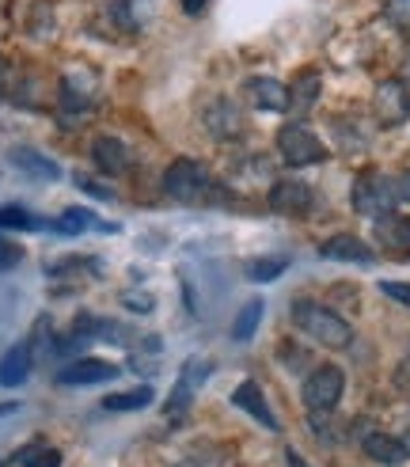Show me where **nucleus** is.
<instances>
[{
  "label": "nucleus",
  "instance_id": "f257e3e1",
  "mask_svg": "<svg viewBox=\"0 0 410 467\" xmlns=\"http://www.w3.org/2000/svg\"><path fill=\"white\" fill-rule=\"evenodd\" d=\"M292 323L301 327L312 342L327 346V349H346L354 342V327L342 319L334 308L319 305V300H312V296H296L292 300Z\"/></svg>",
  "mask_w": 410,
  "mask_h": 467
},
{
  "label": "nucleus",
  "instance_id": "f03ea898",
  "mask_svg": "<svg viewBox=\"0 0 410 467\" xmlns=\"http://www.w3.org/2000/svg\"><path fill=\"white\" fill-rule=\"evenodd\" d=\"M159 186H164V194L171 202H182V205H201V202H210L213 194H220L213 171L205 168V163L190 160V156L171 160L164 179H159Z\"/></svg>",
  "mask_w": 410,
  "mask_h": 467
},
{
  "label": "nucleus",
  "instance_id": "7ed1b4c3",
  "mask_svg": "<svg viewBox=\"0 0 410 467\" xmlns=\"http://www.w3.org/2000/svg\"><path fill=\"white\" fill-rule=\"evenodd\" d=\"M354 209L364 217H384V213H392L395 202H399V182L392 175H380V171H361L354 179Z\"/></svg>",
  "mask_w": 410,
  "mask_h": 467
},
{
  "label": "nucleus",
  "instance_id": "20e7f679",
  "mask_svg": "<svg viewBox=\"0 0 410 467\" xmlns=\"http://www.w3.org/2000/svg\"><path fill=\"white\" fill-rule=\"evenodd\" d=\"M342 391H346V372L338 365H319L304 377V388H301V400L308 407V414H323V410H334Z\"/></svg>",
  "mask_w": 410,
  "mask_h": 467
},
{
  "label": "nucleus",
  "instance_id": "39448f33",
  "mask_svg": "<svg viewBox=\"0 0 410 467\" xmlns=\"http://www.w3.org/2000/svg\"><path fill=\"white\" fill-rule=\"evenodd\" d=\"M278 152L289 168H312V163L327 160V145L319 141V133H312L304 122H289L278 130Z\"/></svg>",
  "mask_w": 410,
  "mask_h": 467
},
{
  "label": "nucleus",
  "instance_id": "423d86ee",
  "mask_svg": "<svg viewBox=\"0 0 410 467\" xmlns=\"http://www.w3.org/2000/svg\"><path fill=\"white\" fill-rule=\"evenodd\" d=\"M373 114H376V122L387 126V130H395L410 119V88L392 77V80H380L376 91H373Z\"/></svg>",
  "mask_w": 410,
  "mask_h": 467
},
{
  "label": "nucleus",
  "instance_id": "0eeeda50",
  "mask_svg": "<svg viewBox=\"0 0 410 467\" xmlns=\"http://www.w3.org/2000/svg\"><path fill=\"white\" fill-rule=\"evenodd\" d=\"M210 372H213V361L210 358H190L187 365L179 368V380H175V388L168 395V414L171 418H179L182 410L194 403V395L201 391L205 380H210Z\"/></svg>",
  "mask_w": 410,
  "mask_h": 467
},
{
  "label": "nucleus",
  "instance_id": "6e6552de",
  "mask_svg": "<svg viewBox=\"0 0 410 467\" xmlns=\"http://www.w3.org/2000/svg\"><path fill=\"white\" fill-rule=\"evenodd\" d=\"M312 202H315L312 186L301 179H278L270 186V209H278L285 217H304L312 209Z\"/></svg>",
  "mask_w": 410,
  "mask_h": 467
},
{
  "label": "nucleus",
  "instance_id": "1a4fd4ad",
  "mask_svg": "<svg viewBox=\"0 0 410 467\" xmlns=\"http://www.w3.org/2000/svg\"><path fill=\"white\" fill-rule=\"evenodd\" d=\"M118 372H122V368L114 365V361H103V358H80V361L65 365V368L57 372V384H65V388H87V384L114 380Z\"/></svg>",
  "mask_w": 410,
  "mask_h": 467
},
{
  "label": "nucleus",
  "instance_id": "9d476101",
  "mask_svg": "<svg viewBox=\"0 0 410 467\" xmlns=\"http://www.w3.org/2000/svg\"><path fill=\"white\" fill-rule=\"evenodd\" d=\"M373 232H376V244L387 254H395V259H410V217H403V213L392 209V213L376 217Z\"/></svg>",
  "mask_w": 410,
  "mask_h": 467
},
{
  "label": "nucleus",
  "instance_id": "9b49d317",
  "mask_svg": "<svg viewBox=\"0 0 410 467\" xmlns=\"http://www.w3.org/2000/svg\"><path fill=\"white\" fill-rule=\"evenodd\" d=\"M243 96H247L251 107H259V110H273V114L289 110V88L282 80H273V77H251L243 84Z\"/></svg>",
  "mask_w": 410,
  "mask_h": 467
},
{
  "label": "nucleus",
  "instance_id": "f8f14e48",
  "mask_svg": "<svg viewBox=\"0 0 410 467\" xmlns=\"http://www.w3.org/2000/svg\"><path fill=\"white\" fill-rule=\"evenodd\" d=\"M205 130H210L217 141H236L243 137V114L232 99H213L205 107Z\"/></svg>",
  "mask_w": 410,
  "mask_h": 467
},
{
  "label": "nucleus",
  "instance_id": "ddd939ff",
  "mask_svg": "<svg viewBox=\"0 0 410 467\" xmlns=\"http://www.w3.org/2000/svg\"><path fill=\"white\" fill-rule=\"evenodd\" d=\"M91 163H96L103 175H126L129 163H133V156H129L126 141L103 133V137H96V141H91Z\"/></svg>",
  "mask_w": 410,
  "mask_h": 467
},
{
  "label": "nucleus",
  "instance_id": "4468645a",
  "mask_svg": "<svg viewBox=\"0 0 410 467\" xmlns=\"http://www.w3.org/2000/svg\"><path fill=\"white\" fill-rule=\"evenodd\" d=\"M319 254L331 259V263H357V266H373V259H376L373 247L364 240H357V236H350V232H338V236L323 240Z\"/></svg>",
  "mask_w": 410,
  "mask_h": 467
},
{
  "label": "nucleus",
  "instance_id": "2eb2a0df",
  "mask_svg": "<svg viewBox=\"0 0 410 467\" xmlns=\"http://www.w3.org/2000/svg\"><path fill=\"white\" fill-rule=\"evenodd\" d=\"M232 407H240V410H247L251 418H255L259 426H266V430H273L278 433L282 430V422H278V414L270 410V403H266V395H262V388L255 384V380H243L236 391H232Z\"/></svg>",
  "mask_w": 410,
  "mask_h": 467
},
{
  "label": "nucleus",
  "instance_id": "dca6fc26",
  "mask_svg": "<svg viewBox=\"0 0 410 467\" xmlns=\"http://www.w3.org/2000/svg\"><path fill=\"white\" fill-rule=\"evenodd\" d=\"M31 365H35L31 342H15L8 354L0 358V384H5V388H19L23 380L31 377Z\"/></svg>",
  "mask_w": 410,
  "mask_h": 467
},
{
  "label": "nucleus",
  "instance_id": "f3484780",
  "mask_svg": "<svg viewBox=\"0 0 410 467\" xmlns=\"http://www.w3.org/2000/svg\"><path fill=\"white\" fill-rule=\"evenodd\" d=\"M361 449H364V456H373L376 463H403L406 460V449L399 445V437L395 433H384V430H369L361 437Z\"/></svg>",
  "mask_w": 410,
  "mask_h": 467
},
{
  "label": "nucleus",
  "instance_id": "a211bd4d",
  "mask_svg": "<svg viewBox=\"0 0 410 467\" xmlns=\"http://www.w3.org/2000/svg\"><path fill=\"white\" fill-rule=\"evenodd\" d=\"M319 91H323V77L315 73V68H301L296 80L289 84V110H312L319 103Z\"/></svg>",
  "mask_w": 410,
  "mask_h": 467
},
{
  "label": "nucleus",
  "instance_id": "6ab92c4d",
  "mask_svg": "<svg viewBox=\"0 0 410 467\" xmlns=\"http://www.w3.org/2000/svg\"><path fill=\"white\" fill-rule=\"evenodd\" d=\"M87 228H99V232H118V224H107V221H99L91 209H80V205H73V209H65V213L54 221V232H61V236H80V232H87Z\"/></svg>",
  "mask_w": 410,
  "mask_h": 467
},
{
  "label": "nucleus",
  "instance_id": "aec40b11",
  "mask_svg": "<svg viewBox=\"0 0 410 467\" xmlns=\"http://www.w3.org/2000/svg\"><path fill=\"white\" fill-rule=\"evenodd\" d=\"M91 91H96V84H84V73H68L61 80V110L68 114H87L91 110Z\"/></svg>",
  "mask_w": 410,
  "mask_h": 467
},
{
  "label": "nucleus",
  "instance_id": "412c9836",
  "mask_svg": "<svg viewBox=\"0 0 410 467\" xmlns=\"http://www.w3.org/2000/svg\"><path fill=\"white\" fill-rule=\"evenodd\" d=\"M12 163L23 171V175H31V179H38V182H50V179H57L61 175V168L50 160V156H42V152H35V149H12Z\"/></svg>",
  "mask_w": 410,
  "mask_h": 467
},
{
  "label": "nucleus",
  "instance_id": "4be33fe9",
  "mask_svg": "<svg viewBox=\"0 0 410 467\" xmlns=\"http://www.w3.org/2000/svg\"><path fill=\"white\" fill-rule=\"evenodd\" d=\"M152 400H156L152 384H141V388H129V391H114V395H107V400H103V410H110V414H129V410H145V407H152Z\"/></svg>",
  "mask_w": 410,
  "mask_h": 467
},
{
  "label": "nucleus",
  "instance_id": "5701e85b",
  "mask_svg": "<svg viewBox=\"0 0 410 467\" xmlns=\"http://www.w3.org/2000/svg\"><path fill=\"white\" fill-rule=\"evenodd\" d=\"M262 312H266L262 296H251L247 305L240 308L236 323H232V338H236V342H251V338H255V331H259V319H262Z\"/></svg>",
  "mask_w": 410,
  "mask_h": 467
},
{
  "label": "nucleus",
  "instance_id": "b1692460",
  "mask_svg": "<svg viewBox=\"0 0 410 467\" xmlns=\"http://www.w3.org/2000/svg\"><path fill=\"white\" fill-rule=\"evenodd\" d=\"M15 463H23V467H61V452L54 445H46V441H31V445H23L15 452Z\"/></svg>",
  "mask_w": 410,
  "mask_h": 467
},
{
  "label": "nucleus",
  "instance_id": "393cba45",
  "mask_svg": "<svg viewBox=\"0 0 410 467\" xmlns=\"http://www.w3.org/2000/svg\"><path fill=\"white\" fill-rule=\"evenodd\" d=\"M42 221L23 205H0V232H38Z\"/></svg>",
  "mask_w": 410,
  "mask_h": 467
},
{
  "label": "nucleus",
  "instance_id": "a878e982",
  "mask_svg": "<svg viewBox=\"0 0 410 467\" xmlns=\"http://www.w3.org/2000/svg\"><path fill=\"white\" fill-rule=\"evenodd\" d=\"M243 270H247L251 282L262 285V282H273V277H282V274L289 270V263H285V259H251Z\"/></svg>",
  "mask_w": 410,
  "mask_h": 467
},
{
  "label": "nucleus",
  "instance_id": "bb28decb",
  "mask_svg": "<svg viewBox=\"0 0 410 467\" xmlns=\"http://www.w3.org/2000/svg\"><path fill=\"white\" fill-rule=\"evenodd\" d=\"M19 263H23V247L0 236V270H12V266H19Z\"/></svg>",
  "mask_w": 410,
  "mask_h": 467
},
{
  "label": "nucleus",
  "instance_id": "cd10ccee",
  "mask_svg": "<svg viewBox=\"0 0 410 467\" xmlns=\"http://www.w3.org/2000/svg\"><path fill=\"white\" fill-rule=\"evenodd\" d=\"M380 293H384V296H392V300H399V305H406V308H410V285H406V282H380Z\"/></svg>",
  "mask_w": 410,
  "mask_h": 467
},
{
  "label": "nucleus",
  "instance_id": "c85d7f7f",
  "mask_svg": "<svg viewBox=\"0 0 410 467\" xmlns=\"http://www.w3.org/2000/svg\"><path fill=\"white\" fill-rule=\"evenodd\" d=\"M122 305L133 308V312H152L156 308V300L149 293H122Z\"/></svg>",
  "mask_w": 410,
  "mask_h": 467
},
{
  "label": "nucleus",
  "instance_id": "c756f323",
  "mask_svg": "<svg viewBox=\"0 0 410 467\" xmlns=\"http://www.w3.org/2000/svg\"><path fill=\"white\" fill-rule=\"evenodd\" d=\"M77 186H84V191H91V194H96V198H114V194L107 191V186H103V182H96V179H87V175H77Z\"/></svg>",
  "mask_w": 410,
  "mask_h": 467
},
{
  "label": "nucleus",
  "instance_id": "7c9ffc66",
  "mask_svg": "<svg viewBox=\"0 0 410 467\" xmlns=\"http://www.w3.org/2000/svg\"><path fill=\"white\" fill-rule=\"evenodd\" d=\"M179 5H182V12H187V16H201L205 12V5H210V0H179Z\"/></svg>",
  "mask_w": 410,
  "mask_h": 467
},
{
  "label": "nucleus",
  "instance_id": "2f4dec72",
  "mask_svg": "<svg viewBox=\"0 0 410 467\" xmlns=\"http://www.w3.org/2000/svg\"><path fill=\"white\" fill-rule=\"evenodd\" d=\"M285 463H289V467H312V463H308L301 452H296V449H285Z\"/></svg>",
  "mask_w": 410,
  "mask_h": 467
},
{
  "label": "nucleus",
  "instance_id": "473e14b6",
  "mask_svg": "<svg viewBox=\"0 0 410 467\" xmlns=\"http://www.w3.org/2000/svg\"><path fill=\"white\" fill-rule=\"evenodd\" d=\"M395 182H399V202H410V171H403Z\"/></svg>",
  "mask_w": 410,
  "mask_h": 467
},
{
  "label": "nucleus",
  "instance_id": "72a5a7b5",
  "mask_svg": "<svg viewBox=\"0 0 410 467\" xmlns=\"http://www.w3.org/2000/svg\"><path fill=\"white\" fill-rule=\"evenodd\" d=\"M395 437H399V445H403V449H406V456H410V410H406V426H403Z\"/></svg>",
  "mask_w": 410,
  "mask_h": 467
},
{
  "label": "nucleus",
  "instance_id": "f704fd0d",
  "mask_svg": "<svg viewBox=\"0 0 410 467\" xmlns=\"http://www.w3.org/2000/svg\"><path fill=\"white\" fill-rule=\"evenodd\" d=\"M15 410V403H0V418H5V414H12Z\"/></svg>",
  "mask_w": 410,
  "mask_h": 467
}]
</instances>
